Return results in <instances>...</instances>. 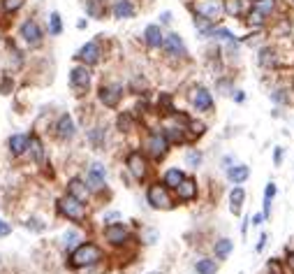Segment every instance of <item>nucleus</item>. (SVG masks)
<instances>
[{
  "label": "nucleus",
  "mask_w": 294,
  "mask_h": 274,
  "mask_svg": "<svg viewBox=\"0 0 294 274\" xmlns=\"http://www.w3.org/2000/svg\"><path fill=\"white\" fill-rule=\"evenodd\" d=\"M181 181H183V172H181L179 168H172L165 172V186L167 188H176Z\"/></svg>",
  "instance_id": "23"
},
{
  "label": "nucleus",
  "mask_w": 294,
  "mask_h": 274,
  "mask_svg": "<svg viewBox=\"0 0 294 274\" xmlns=\"http://www.w3.org/2000/svg\"><path fill=\"white\" fill-rule=\"evenodd\" d=\"M10 88H12V79H10V77H5V81L0 84V93H10Z\"/></svg>",
  "instance_id": "41"
},
{
  "label": "nucleus",
  "mask_w": 294,
  "mask_h": 274,
  "mask_svg": "<svg viewBox=\"0 0 294 274\" xmlns=\"http://www.w3.org/2000/svg\"><path fill=\"white\" fill-rule=\"evenodd\" d=\"M49 31H51V35H60V33H63V21H60L58 12H54V14L49 16Z\"/></svg>",
  "instance_id": "29"
},
{
  "label": "nucleus",
  "mask_w": 294,
  "mask_h": 274,
  "mask_svg": "<svg viewBox=\"0 0 294 274\" xmlns=\"http://www.w3.org/2000/svg\"><path fill=\"white\" fill-rule=\"evenodd\" d=\"M230 251H232V242H230V239H220V242H215V256H218L220 260L227 258V256H230Z\"/></svg>",
  "instance_id": "28"
},
{
  "label": "nucleus",
  "mask_w": 294,
  "mask_h": 274,
  "mask_svg": "<svg viewBox=\"0 0 294 274\" xmlns=\"http://www.w3.org/2000/svg\"><path fill=\"white\" fill-rule=\"evenodd\" d=\"M176 191H179V198L181 200H192L194 195H197V184H194V179L183 177V181L176 186Z\"/></svg>",
  "instance_id": "18"
},
{
  "label": "nucleus",
  "mask_w": 294,
  "mask_h": 274,
  "mask_svg": "<svg viewBox=\"0 0 294 274\" xmlns=\"http://www.w3.org/2000/svg\"><path fill=\"white\" fill-rule=\"evenodd\" d=\"M262 218H264V214H257V216H253V223L259 225V223H262Z\"/></svg>",
  "instance_id": "45"
},
{
  "label": "nucleus",
  "mask_w": 294,
  "mask_h": 274,
  "mask_svg": "<svg viewBox=\"0 0 294 274\" xmlns=\"http://www.w3.org/2000/svg\"><path fill=\"white\" fill-rule=\"evenodd\" d=\"M194 10H197V14H202V19L218 21L225 12V5H223V0H200L194 5Z\"/></svg>",
  "instance_id": "4"
},
{
  "label": "nucleus",
  "mask_w": 294,
  "mask_h": 274,
  "mask_svg": "<svg viewBox=\"0 0 294 274\" xmlns=\"http://www.w3.org/2000/svg\"><path fill=\"white\" fill-rule=\"evenodd\" d=\"M102 135H105L102 128H93V130L88 132V140L93 142V147H102Z\"/></svg>",
  "instance_id": "31"
},
{
  "label": "nucleus",
  "mask_w": 294,
  "mask_h": 274,
  "mask_svg": "<svg viewBox=\"0 0 294 274\" xmlns=\"http://www.w3.org/2000/svg\"><path fill=\"white\" fill-rule=\"evenodd\" d=\"M185 161H188L192 168H197V165L202 163V153H200V151H190L188 156H185Z\"/></svg>",
  "instance_id": "34"
},
{
  "label": "nucleus",
  "mask_w": 294,
  "mask_h": 274,
  "mask_svg": "<svg viewBox=\"0 0 294 274\" xmlns=\"http://www.w3.org/2000/svg\"><path fill=\"white\" fill-rule=\"evenodd\" d=\"M160 21H162V24H172V14H169V12H162Z\"/></svg>",
  "instance_id": "43"
},
{
  "label": "nucleus",
  "mask_w": 294,
  "mask_h": 274,
  "mask_svg": "<svg viewBox=\"0 0 294 274\" xmlns=\"http://www.w3.org/2000/svg\"><path fill=\"white\" fill-rule=\"evenodd\" d=\"M65 246H67V249H77V246H79V233H77V230H70V233H65Z\"/></svg>",
  "instance_id": "30"
},
{
  "label": "nucleus",
  "mask_w": 294,
  "mask_h": 274,
  "mask_svg": "<svg viewBox=\"0 0 294 274\" xmlns=\"http://www.w3.org/2000/svg\"><path fill=\"white\" fill-rule=\"evenodd\" d=\"M10 233H12V225H10V223H5V221L0 218V237H7Z\"/></svg>",
  "instance_id": "39"
},
{
  "label": "nucleus",
  "mask_w": 294,
  "mask_h": 274,
  "mask_svg": "<svg viewBox=\"0 0 294 274\" xmlns=\"http://www.w3.org/2000/svg\"><path fill=\"white\" fill-rule=\"evenodd\" d=\"M243 198H246L243 188H239V186H236L234 191H232V195H230V202H232V212H239V209H241V204H243Z\"/></svg>",
  "instance_id": "27"
},
{
  "label": "nucleus",
  "mask_w": 294,
  "mask_h": 274,
  "mask_svg": "<svg viewBox=\"0 0 294 274\" xmlns=\"http://www.w3.org/2000/svg\"><path fill=\"white\" fill-rule=\"evenodd\" d=\"M100 47H97V42H88V44H84L79 49V54H77V58H79L84 65H95V63L100 61Z\"/></svg>",
  "instance_id": "11"
},
{
  "label": "nucleus",
  "mask_w": 294,
  "mask_h": 274,
  "mask_svg": "<svg viewBox=\"0 0 294 274\" xmlns=\"http://www.w3.org/2000/svg\"><path fill=\"white\" fill-rule=\"evenodd\" d=\"M105 177H107V170L102 163H93L88 170V188L90 191H100L105 186Z\"/></svg>",
  "instance_id": "12"
},
{
  "label": "nucleus",
  "mask_w": 294,
  "mask_h": 274,
  "mask_svg": "<svg viewBox=\"0 0 294 274\" xmlns=\"http://www.w3.org/2000/svg\"><path fill=\"white\" fill-rule=\"evenodd\" d=\"M192 105L200 109V112H209L211 107H213V98H211V93L206 91L204 86H197L192 91Z\"/></svg>",
  "instance_id": "14"
},
{
  "label": "nucleus",
  "mask_w": 294,
  "mask_h": 274,
  "mask_svg": "<svg viewBox=\"0 0 294 274\" xmlns=\"http://www.w3.org/2000/svg\"><path fill=\"white\" fill-rule=\"evenodd\" d=\"M248 21H250V24H255V26H259V24H262V21H264V16L259 14V12L250 10V14H248Z\"/></svg>",
  "instance_id": "36"
},
{
  "label": "nucleus",
  "mask_w": 294,
  "mask_h": 274,
  "mask_svg": "<svg viewBox=\"0 0 294 274\" xmlns=\"http://www.w3.org/2000/svg\"><path fill=\"white\" fill-rule=\"evenodd\" d=\"M144 37H146V44L149 47H160L162 44V31H160V26H149L146 28V33H144Z\"/></svg>",
  "instance_id": "21"
},
{
  "label": "nucleus",
  "mask_w": 294,
  "mask_h": 274,
  "mask_svg": "<svg viewBox=\"0 0 294 274\" xmlns=\"http://www.w3.org/2000/svg\"><path fill=\"white\" fill-rule=\"evenodd\" d=\"M70 84H72V88H77V91H88V86H90V70L86 65L72 67Z\"/></svg>",
  "instance_id": "7"
},
{
  "label": "nucleus",
  "mask_w": 294,
  "mask_h": 274,
  "mask_svg": "<svg viewBox=\"0 0 294 274\" xmlns=\"http://www.w3.org/2000/svg\"><path fill=\"white\" fill-rule=\"evenodd\" d=\"M197 274H215L218 272V265H215V260H211V258H202V260H197Z\"/></svg>",
  "instance_id": "24"
},
{
  "label": "nucleus",
  "mask_w": 294,
  "mask_h": 274,
  "mask_svg": "<svg viewBox=\"0 0 294 274\" xmlns=\"http://www.w3.org/2000/svg\"><path fill=\"white\" fill-rule=\"evenodd\" d=\"M146 198H149V204L153 209H172L174 207L169 193H167V186H160V184H153V186L149 188Z\"/></svg>",
  "instance_id": "3"
},
{
  "label": "nucleus",
  "mask_w": 294,
  "mask_h": 274,
  "mask_svg": "<svg viewBox=\"0 0 294 274\" xmlns=\"http://www.w3.org/2000/svg\"><path fill=\"white\" fill-rule=\"evenodd\" d=\"M54 130H56V137H58V140H63V142L72 140V137L77 135L75 119H72L70 114H60L58 121H56V126H54Z\"/></svg>",
  "instance_id": "5"
},
{
  "label": "nucleus",
  "mask_w": 294,
  "mask_h": 274,
  "mask_svg": "<svg viewBox=\"0 0 294 274\" xmlns=\"http://www.w3.org/2000/svg\"><path fill=\"white\" fill-rule=\"evenodd\" d=\"M88 14L90 16H102V14H105V10L100 7L97 0H88Z\"/></svg>",
  "instance_id": "33"
},
{
  "label": "nucleus",
  "mask_w": 294,
  "mask_h": 274,
  "mask_svg": "<svg viewBox=\"0 0 294 274\" xmlns=\"http://www.w3.org/2000/svg\"><path fill=\"white\" fill-rule=\"evenodd\" d=\"M274 7H276L274 0H255L253 10H255V12H259L262 16H266V14H271V12H274Z\"/></svg>",
  "instance_id": "26"
},
{
  "label": "nucleus",
  "mask_w": 294,
  "mask_h": 274,
  "mask_svg": "<svg viewBox=\"0 0 294 274\" xmlns=\"http://www.w3.org/2000/svg\"><path fill=\"white\" fill-rule=\"evenodd\" d=\"M105 237L109 244L120 246V244H125V239H128V230H125L123 223H109L105 228Z\"/></svg>",
  "instance_id": "13"
},
{
  "label": "nucleus",
  "mask_w": 294,
  "mask_h": 274,
  "mask_svg": "<svg viewBox=\"0 0 294 274\" xmlns=\"http://www.w3.org/2000/svg\"><path fill=\"white\" fill-rule=\"evenodd\" d=\"M151 274H160V272H151Z\"/></svg>",
  "instance_id": "47"
},
{
  "label": "nucleus",
  "mask_w": 294,
  "mask_h": 274,
  "mask_svg": "<svg viewBox=\"0 0 294 274\" xmlns=\"http://www.w3.org/2000/svg\"><path fill=\"white\" fill-rule=\"evenodd\" d=\"M28 151L33 153V158H35V163L37 165H42L44 163V147H42V142H40V137H30V144H28Z\"/></svg>",
  "instance_id": "22"
},
{
  "label": "nucleus",
  "mask_w": 294,
  "mask_h": 274,
  "mask_svg": "<svg viewBox=\"0 0 294 274\" xmlns=\"http://www.w3.org/2000/svg\"><path fill=\"white\" fill-rule=\"evenodd\" d=\"M100 260H102V249L97 246V244H93V242L79 244V246H77V249H72V254H70V265L75 269L97 265Z\"/></svg>",
  "instance_id": "1"
},
{
  "label": "nucleus",
  "mask_w": 294,
  "mask_h": 274,
  "mask_svg": "<svg viewBox=\"0 0 294 274\" xmlns=\"http://www.w3.org/2000/svg\"><path fill=\"white\" fill-rule=\"evenodd\" d=\"M28 144H30V137L21 135V132H16V135H12L10 140H7V147H10L12 156H23V153L28 151Z\"/></svg>",
  "instance_id": "15"
},
{
  "label": "nucleus",
  "mask_w": 294,
  "mask_h": 274,
  "mask_svg": "<svg viewBox=\"0 0 294 274\" xmlns=\"http://www.w3.org/2000/svg\"><path fill=\"white\" fill-rule=\"evenodd\" d=\"M118 128H120V130H128V128H130V117H128V114H123V117L118 119Z\"/></svg>",
  "instance_id": "40"
},
{
  "label": "nucleus",
  "mask_w": 294,
  "mask_h": 274,
  "mask_svg": "<svg viewBox=\"0 0 294 274\" xmlns=\"http://www.w3.org/2000/svg\"><path fill=\"white\" fill-rule=\"evenodd\" d=\"M21 37H23L30 47H37L42 42V28H40V24H37V21H33V19L23 21V24H21Z\"/></svg>",
  "instance_id": "6"
},
{
  "label": "nucleus",
  "mask_w": 294,
  "mask_h": 274,
  "mask_svg": "<svg viewBox=\"0 0 294 274\" xmlns=\"http://www.w3.org/2000/svg\"><path fill=\"white\" fill-rule=\"evenodd\" d=\"M97 96H100V102H102V105L109 107V109H114V107L120 102V98H123V88H120L118 84H111V86H102Z\"/></svg>",
  "instance_id": "9"
},
{
  "label": "nucleus",
  "mask_w": 294,
  "mask_h": 274,
  "mask_svg": "<svg viewBox=\"0 0 294 274\" xmlns=\"http://www.w3.org/2000/svg\"><path fill=\"white\" fill-rule=\"evenodd\" d=\"M274 195H276V184H269V186H266V191H264V202H271V200H274Z\"/></svg>",
  "instance_id": "38"
},
{
  "label": "nucleus",
  "mask_w": 294,
  "mask_h": 274,
  "mask_svg": "<svg viewBox=\"0 0 294 274\" xmlns=\"http://www.w3.org/2000/svg\"><path fill=\"white\" fill-rule=\"evenodd\" d=\"M227 174H230V179H232L234 184H241V181H246V179H248L250 170L246 168V165H236V168H232Z\"/></svg>",
  "instance_id": "25"
},
{
  "label": "nucleus",
  "mask_w": 294,
  "mask_h": 274,
  "mask_svg": "<svg viewBox=\"0 0 294 274\" xmlns=\"http://www.w3.org/2000/svg\"><path fill=\"white\" fill-rule=\"evenodd\" d=\"M23 3H26V0H3V10L12 14V12L21 10V7H23Z\"/></svg>",
  "instance_id": "32"
},
{
  "label": "nucleus",
  "mask_w": 294,
  "mask_h": 274,
  "mask_svg": "<svg viewBox=\"0 0 294 274\" xmlns=\"http://www.w3.org/2000/svg\"><path fill=\"white\" fill-rule=\"evenodd\" d=\"M287 258H289V265L294 267V254H287Z\"/></svg>",
  "instance_id": "46"
},
{
  "label": "nucleus",
  "mask_w": 294,
  "mask_h": 274,
  "mask_svg": "<svg viewBox=\"0 0 294 274\" xmlns=\"http://www.w3.org/2000/svg\"><path fill=\"white\" fill-rule=\"evenodd\" d=\"M88 191H90V188L86 186V184L81 181L79 177L70 179V184H67V193L75 195V198H77V200H81V202H86V198H88Z\"/></svg>",
  "instance_id": "17"
},
{
  "label": "nucleus",
  "mask_w": 294,
  "mask_h": 274,
  "mask_svg": "<svg viewBox=\"0 0 294 274\" xmlns=\"http://www.w3.org/2000/svg\"><path fill=\"white\" fill-rule=\"evenodd\" d=\"M190 130H192L194 137H202L204 135V123H190Z\"/></svg>",
  "instance_id": "37"
},
{
  "label": "nucleus",
  "mask_w": 294,
  "mask_h": 274,
  "mask_svg": "<svg viewBox=\"0 0 294 274\" xmlns=\"http://www.w3.org/2000/svg\"><path fill=\"white\" fill-rule=\"evenodd\" d=\"M248 7H250L248 0H227V3H225V12L232 16H243Z\"/></svg>",
  "instance_id": "20"
},
{
  "label": "nucleus",
  "mask_w": 294,
  "mask_h": 274,
  "mask_svg": "<svg viewBox=\"0 0 294 274\" xmlns=\"http://www.w3.org/2000/svg\"><path fill=\"white\" fill-rule=\"evenodd\" d=\"M149 153L153 158H162L167 153V149H169V140L165 137V132H153V135L149 137Z\"/></svg>",
  "instance_id": "8"
},
{
  "label": "nucleus",
  "mask_w": 294,
  "mask_h": 274,
  "mask_svg": "<svg viewBox=\"0 0 294 274\" xmlns=\"http://www.w3.org/2000/svg\"><path fill=\"white\" fill-rule=\"evenodd\" d=\"M266 267H269V274H283V265H280L278 260H269Z\"/></svg>",
  "instance_id": "35"
},
{
  "label": "nucleus",
  "mask_w": 294,
  "mask_h": 274,
  "mask_svg": "<svg viewBox=\"0 0 294 274\" xmlns=\"http://www.w3.org/2000/svg\"><path fill=\"white\" fill-rule=\"evenodd\" d=\"M128 168H130V172H132V177H135V179H144L146 172H149L146 158L141 156L139 151H132V153L128 156Z\"/></svg>",
  "instance_id": "10"
},
{
  "label": "nucleus",
  "mask_w": 294,
  "mask_h": 274,
  "mask_svg": "<svg viewBox=\"0 0 294 274\" xmlns=\"http://www.w3.org/2000/svg\"><path fill=\"white\" fill-rule=\"evenodd\" d=\"M162 47H165V51L169 54V56H185L183 40H181V35H176V33L167 35L165 40H162Z\"/></svg>",
  "instance_id": "16"
},
{
  "label": "nucleus",
  "mask_w": 294,
  "mask_h": 274,
  "mask_svg": "<svg viewBox=\"0 0 294 274\" xmlns=\"http://www.w3.org/2000/svg\"><path fill=\"white\" fill-rule=\"evenodd\" d=\"M58 212L63 214L65 218H70V221H75V223H84L86 221V204L81 202V200H77L75 195H63V198L58 200Z\"/></svg>",
  "instance_id": "2"
},
{
  "label": "nucleus",
  "mask_w": 294,
  "mask_h": 274,
  "mask_svg": "<svg viewBox=\"0 0 294 274\" xmlns=\"http://www.w3.org/2000/svg\"><path fill=\"white\" fill-rule=\"evenodd\" d=\"M111 12H114L116 19H130V16L135 14V5H132L130 0H116V5Z\"/></svg>",
  "instance_id": "19"
},
{
  "label": "nucleus",
  "mask_w": 294,
  "mask_h": 274,
  "mask_svg": "<svg viewBox=\"0 0 294 274\" xmlns=\"http://www.w3.org/2000/svg\"><path fill=\"white\" fill-rule=\"evenodd\" d=\"M26 225H28V228H33V230H44V225H37V221H35V218H33V221H28V223H26Z\"/></svg>",
  "instance_id": "42"
},
{
  "label": "nucleus",
  "mask_w": 294,
  "mask_h": 274,
  "mask_svg": "<svg viewBox=\"0 0 294 274\" xmlns=\"http://www.w3.org/2000/svg\"><path fill=\"white\" fill-rule=\"evenodd\" d=\"M274 158H276V165H280V161H283V149H280V147L276 149V156Z\"/></svg>",
  "instance_id": "44"
}]
</instances>
